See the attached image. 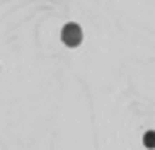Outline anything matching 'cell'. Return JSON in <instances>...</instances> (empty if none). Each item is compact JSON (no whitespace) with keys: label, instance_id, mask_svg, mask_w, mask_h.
I'll return each instance as SVG.
<instances>
[{"label":"cell","instance_id":"cell-2","mask_svg":"<svg viewBox=\"0 0 155 150\" xmlns=\"http://www.w3.org/2000/svg\"><path fill=\"white\" fill-rule=\"evenodd\" d=\"M145 145H148V148H155V133H153V131L145 133Z\"/></svg>","mask_w":155,"mask_h":150},{"label":"cell","instance_id":"cell-1","mask_svg":"<svg viewBox=\"0 0 155 150\" xmlns=\"http://www.w3.org/2000/svg\"><path fill=\"white\" fill-rule=\"evenodd\" d=\"M61 36H63V41H65L68 46H78L82 34H80V27H75V24H68V27L63 29V34H61Z\"/></svg>","mask_w":155,"mask_h":150}]
</instances>
